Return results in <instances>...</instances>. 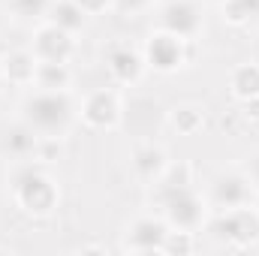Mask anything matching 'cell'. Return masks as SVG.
<instances>
[{
    "label": "cell",
    "instance_id": "1",
    "mask_svg": "<svg viewBox=\"0 0 259 256\" xmlns=\"http://www.w3.org/2000/svg\"><path fill=\"white\" fill-rule=\"evenodd\" d=\"M18 121H24L36 136L66 139L69 130L78 124V103L72 91H42L30 88L18 106Z\"/></svg>",
    "mask_w": 259,
    "mask_h": 256
},
{
    "label": "cell",
    "instance_id": "2",
    "mask_svg": "<svg viewBox=\"0 0 259 256\" xmlns=\"http://www.w3.org/2000/svg\"><path fill=\"white\" fill-rule=\"evenodd\" d=\"M9 199L24 217L46 220L61 208V184L46 172L42 163L24 160L9 175Z\"/></svg>",
    "mask_w": 259,
    "mask_h": 256
},
{
    "label": "cell",
    "instance_id": "3",
    "mask_svg": "<svg viewBox=\"0 0 259 256\" xmlns=\"http://www.w3.org/2000/svg\"><path fill=\"white\" fill-rule=\"evenodd\" d=\"M148 199L172 229L199 232L205 226L208 214H211V208L205 202V193L196 190V184L175 187V190H148Z\"/></svg>",
    "mask_w": 259,
    "mask_h": 256
},
{
    "label": "cell",
    "instance_id": "4",
    "mask_svg": "<svg viewBox=\"0 0 259 256\" xmlns=\"http://www.w3.org/2000/svg\"><path fill=\"white\" fill-rule=\"evenodd\" d=\"M202 229L229 250H250L259 244V208L247 202L232 211H211Z\"/></svg>",
    "mask_w": 259,
    "mask_h": 256
},
{
    "label": "cell",
    "instance_id": "5",
    "mask_svg": "<svg viewBox=\"0 0 259 256\" xmlns=\"http://www.w3.org/2000/svg\"><path fill=\"white\" fill-rule=\"evenodd\" d=\"M145 66L160 72V75H175L193 61V39H181L169 30L154 27L142 46Z\"/></svg>",
    "mask_w": 259,
    "mask_h": 256
},
{
    "label": "cell",
    "instance_id": "6",
    "mask_svg": "<svg viewBox=\"0 0 259 256\" xmlns=\"http://www.w3.org/2000/svg\"><path fill=\"white\" fill-rule=\"evenodd\" d=\"M78 124L97 133H112L124 124V94L115 88H94L78 103Z\"/></svg>",
    "mask_w": 259,
    "mask_h": 256
},
{
    "label": "cell",
    "instance_id": "7",
    "mask_svg": "<svg viewBox=\"0 0 259 256\" xmlns=\"http://www.w3.org/2000/svg\"><path fill=\"white\" fill-rule=\"evenodd\" d=\"M256 190L250 187L244 169H220L208 187H205V202L211 211H232V208H241L247 202H253Z\"/></svg>",
    "mask_w": 259,
    "mask_h": 256
},
{
    "label": "cell",
    "instance_id": "8",
    "mask_svg": "<svg viewBox=\"0 0 259 256\" xmlns=\"http://www.w3.org/2000/svg\"><path fill=\"white\" fill-rule=\"evenodd\" d=\"M27 49L33 52V58L39 64H72V58L78 52V42H75V33H69V30L42 18L33 27Z\"/></svg>",
    "mask_w": 259,
    "mask_h": 256
},
{
    "label": "cell",
    "instance_id": "9",
    "mask_svg": "<svg viewBox=\"0 0 259 256\" xmlns=\"http://www.w3.org/2000/svg\"><path fill=\"white\" fill-rule=\"evenodd\" d=\"M157 27L196 42V36L205 30V3L202 0H166L157 9Z\"/></svg>",
    "mask_w": 259,
    "mask_h": 256
},
{
    "label": "cell",
    "instance_id": "10",
    "mask_svg": "<svg viewBox=\"0 0 259 256\" xmlns=\"http://www.w3.org/2000/svg\"><path fill=\"white\" fill-rule=\"evenodd\" d=\"M169 223L163 220V214H139L124 226L121 235V250L127 253H163V241L169 235Z\"/></svg>",
    "mask_w": 259,
    "mask_h": 256
},
{
    "label": "cell",
    "instance_id": "11",
    "mask_svg": "<svg viewBox=\"0 0 259 256\" xmlns=\"http://www.w3.org/2000/svg\"><path fill=\"white\" fill-rule=\"evenodd\" d=\"M106 72L112 78V84L118 88H136L148 66H145V58H142V49H133L127 42H115L109 52H106Z\"/></svg>",
    "mask_w": 259,
    "mask_h": 256
},
{
    "label": "cell",
    "instance_id": "12",
    "mask_svg": "<svg viewBox=\"0 0 259 256\" xmlns=\"http://www.w3.org/2000/svg\"><path fill=\"white\" fill-rule=\"evenodd\" d=\"M166 166H169V154H166V148L157 145V142H151V139L139 142V145L133 148V154H130V169H133V175H136L145 187L154 184V181L163 175Z\"/></svg>",
    "mask_w": 259,
    "mask_h": 256
},
{
    "label": "cell",
    "instance_id": "13",
    "mask_svg": "<svg viewBox=\"0 0 259 256\" xmlns=\"http://www.w3.org/2000/svg\"><path fill=\"white\" fill-rule=\"evenodd\" d=\"M36 69L39 61L33 58L30 49H9L6 55H0V78L12 88H33Z\"/></svg>",
    "mask_w": 259,
    "mask_h": 256
},
{
    "label": "cell",
    "instance_id": "14",
    "mask_svg": "<svg viewBox=\"0 0 259 256\" xmlns=\"http://www.w3.org/2000/svg\"><path fill=\"white\" fill-rule=\"evenodd\" d=\"M205 106L199 103H178L172 109H166V127L178 136H199L205 130Z\"/></svg>",
    "mask_w": 259,
    "mask_h": 256
},
{
    "label": "cell",
    "instance_id": "15",
    "mask_svg": "<svg viewBox=\"0 0 259 256\" xmlns=\"http://www.w3.org/2000/svg\"><path fill=\"white\" fill-rule=\"evenodd\" d=\"M46 21H52V24H58V27H64L69 33H81L84 27H88V21H91V15L75 3V0H52L49 3V12H46Z\"/></svg>",
    "mask_w": 259,
    "mask_h": 256
},
{
    "label": "cell",
    "instance_id": "16",
    "mask_svg": "<svg viewBox=\"0 0 259 256\" xmlns=\"http://www.w3.org/2000/svg\"><path fill=\"white\" fill-rule=\"evenodd\" d=\"M36 142H39V136L27 127L24 121H18L15 127L6 130V136H3V151H6L15 163H24V160H33Z\"/></svg>",
    "mask_w": 259,
    "mask_h": 256
},
{
    "label": "cell",
    "instance_id": "17",
    "mask_svg": "<svg viewBox=\"0 0 259 256\" xmlns=\"http://www.w3.org/2000/svg\"><path fill=\"white\" fill-rule=\"evenodd\" d=\"M229 94L238 103L259 97V64L256 61H244V64L232 66V72H229Z\"/></svg>",
    "mask_w": 259,
    "mask_h": 256
},
{
    "label": "cell",
    "instance_id": "18",
    "mask_svg": "<svg viewBox=\"0 0 259 256\" xmlns=\"http://www.w3.org/2000/svg\"><path fill=\"white\" fill-rule=\"evenodd\" d=\"M220 18L229 27H253L259 21V0H220Z\"/></svg>",
    "mask_w": 259,
    "mask_h": 256
},
{
    "label": "cell",
    "instance_id": "19",
    "mask_svg": "<svg viewBox=\"0 0 259 256\" xmlns=\"http://www.w3.org/2000/svg\"><path fill=\"white\" fill-rule=\"evenodd\" d=\"M193 178H196L193 163H187V160H169V166L163 169V175H160L154 184H148V190H175V187H187V184H193Z\"/></svg>",
    "mask_w": 259,
    "mask_h": 256
},
{
    "label": "cell",
    "instance_id": "20",
    "mask_svg": "<svg viewBox=\"0 0 259 256\" xmlns=\"http://www.w3.org/2000/svg\"><path fill=\"white\" fill-rule=\"evenodd\" d=\"M72 66L69 64H39L36 69V84L33 88H42V91H72Z\"/></svg>",
    "mask_w": 259,
    "mask_h": 256
},
{
    "label": "cell",
    "instance_id": "21",
    "mask_svg": "<svg viewBox=\"0 0 259 256\" xmlns=\"http://www.w3.org/2000/svg\"><path fill=\"white\" fill-rule=\"evenodd\" d=\"M49 3L52 0H3L6 6V15L12 18H24V21H42L46 12H49Z\"/></svg>",
    "mask_w": 259,
    "mask_h": 256
},
{
    "label": "cell",
    "instance_id": "22",
    "mask_svg": "<svg viewBox=\"0 0 259 256\" xmlns=\"http://www.w3.org/2000/svg\"><path fill=\"white\" fill-rule=\"evenodd\" d=\"M196 250V232L187 229H169L166 241H163V253L169 256H187Z\"/></svg>",
    "mask_w": 259,
    "mask_h": 256
},
{
    "label": "cell",
    "instance_id": "23",
    "mask_svg": "<svg viewBox=\"0 0 259 256\" xmlns=\"http://www.w3.org/2000/svg\"><path fill=\"white\" fill-rule=\"evenodd\" d=\"M61 157H64V139H55V136H39L33 160H36V163H42V166H52V163H58Z\"/></svg>",
    "mask_w": 259,
    "mask_h": 256
},
{
    "label": "cell",
    "instance_id": "24",
    "mask_svg": "<svg viewBox=\"0 0 259 256\" xmlns=\"http://www.w3.org/2000/svg\"><path fill=\"white\" fill-rule=\"evenodd\" d=\"M154 6V0H115V9L118 15H142Z\"/></svg>",
    "mask_w": 259,
    "mask_h": 256
},
{
    "label": "cell",
    "instance_id": "25",
    "mask_svg": "<svg viewBox=\"0 0 259 256\" xmlns=\"http://www.w3.org/2000/svg\"><path fill=\"white\" fill-rule=\"evenodd\" d=\"M75 3H78L91 18H94V15H106V12L115 9V0H75Z\"/></svg>",
    "mask_w": 259,
    "mask_h": 256
},
{
    "label": "cell",
    "instance_id": "26",
    "mask_svg": "<svg viewBox=\"0 0 259 256\" xmlns=\"http://www.w3.org/2000/svg\"><path fill=\"white\" fill-rule=\"evenodd\" d=\"M241 169H244V175H247L250 187L259 193V148L250 154V157H247V160H244V166H241Z\"/></svg>",
    "mask_w": 259,
    "mask_h": 256
},
{
    "label": "cell",
    "instance_id": "27",
    "mask_svg": "<svg viewBox=\"0 0 259 256\" xmlns=\"http://www.w3.org/2000/svg\"><path fill=\"white\" fill-rule=\"evenodd\" d=\"M238 115H241V121H247V124H259V97H253V100H244Z\"/></svg>",
    "mask_w": 259,
    "mask_h": 256
},
{
    "label": "cell",
    "instance_id": "28",
    "mask_svg": "<svg viewBox=\"0 0 259 256\" xmlns=\"http://www.w3.org/2000/svg\"><path fill=\"white\" fill-rule=\"evenodd\" d=\"M3 21H6V6H3V0H0V27H3Z\"/></svg>",
    "mask_w": 259,
    "mask_h": 256
},
{
    "label": "cell",
    "instance_id": "29",
    "mask_svg": "<svg viewBox=\"0 0 259 256\" xmlns=\"http://www.w3.org/2000/svg\"><path fill=\"white\" fill-rule=\"evenodd\" d=\"M0 81H3V78H0Z\"/></svg>",
    "mask_w": 259,
    "mask_h": 256
}]
</instances>
